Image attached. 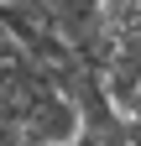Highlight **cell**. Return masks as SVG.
Masks as SVG:
<instances>
[{
	"label": "cell",
	"mask_w": 141,
	"mask_h": 146,
	"mask_svg": "<svg viewBox=\"0 0 141 146\" xmlns=\"http://www.w3.org/2000/svg\"><path fill=\"white\" fill-rule=\"evenodd\" d=\"M16 63H26V52L16 47V42H11L5 31H0V68H16Z\"/></svg>",
	"instance_id": "3957f363"
},
{
	"label": "cell",
	"mask_w": 141,
	"mask_h": 146,
	"mask_svg": "<svg viewBox=\"0 0 141 146\" xmlns=\"http://www.w3.org/2000/svg\"><path fill=\"white\" fill-rule=\"evenodd\" d=\"M115 110H120V125H126V146H141V94H131Z\"/></svg>",
	"instance_id": "7a4b0ae2"
},
{
	"label": "cell",
	"mask_w": 141,
	"mask_h": 146,
	"mask_svg": "<svg viewBox=\"0 0 141 146\" xmlns=\"http://www.w3.org/2000/svg\"><path fill=\"white\" fill-rule=\"evenodd\" d=\"M26 136H31V146H68L78 136V110H73V99L68 94H52L26 115Z\"/></svg>",
	"instance_id": "6da1fadb"
},
{
	"label": "cell",
	"mask_w": 141,
	"mask_h": 146,
	"mask_svg": "<svg viewBox=\"0 0 141 146\" xmlns=\"http://www.w3.org/2000/svg\"><path fill=\"white\" fill-rule=\"evenodd\" d=\"M68 146H94V141H84V136H73V141H68Z\"/></svg>",
	"instance_id": "277c9868"
}]
</instances>
